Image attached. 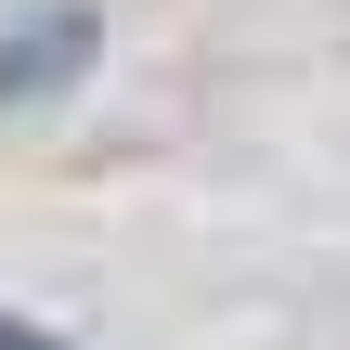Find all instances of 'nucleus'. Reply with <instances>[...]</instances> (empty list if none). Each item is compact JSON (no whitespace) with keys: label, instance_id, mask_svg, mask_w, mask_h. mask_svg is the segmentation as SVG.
Here are the masks:
<instances>
[{"label":"nucleus","instance_id":"obj_2","mask_svg":"<svg viewBox=\"0 0 350 350\" xmlns=\"http://www.w3.org/2000/svg\"><path fill=\"white\" fill-rule=\"evenodd\" d=\"M0 350H78V338H52V325H26V312H0Z\"/></svg>","mask_w":350,"mask_h":350},{"label":"nucleus","instance_id":"obj_1","mask_svg":"<svg viewBox=\"0 0 350 350\" xmlns=\"http://www.w3.org/2000/svg\"><path fill=\"white\" fill-rule=\"evenodd\" d=\"M78 65H91V13H26V26H13V52H0V104H13V91L78 78Z\"/></svg>","mask_w":350,"mask_h":350}]
</instances>
